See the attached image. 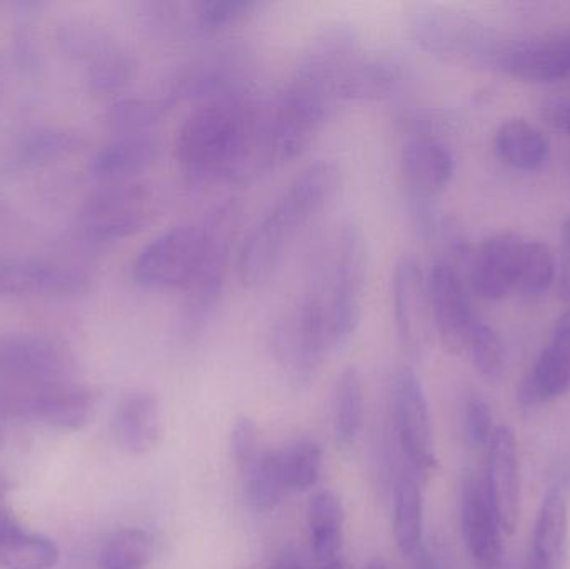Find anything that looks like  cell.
<instances>
[{"label":"cell","instance_id":"obj_1","mask_svg":"<svg viewBox=\"0 0 570 569\" xmlns=\"http://www.w3.org/2000/svg\"><path fill=\"white\" fill-rule=\"evenodd\" d=\"M174 154L196 184L249 183L269 173V104L250 90L199 104L177 129Z\"/></svg>","mask_w":570,"mask_h":569},{"label":"cell","instance_id":"obj_2","mask_svg":"<svg viewBox=\"0 0 570 569\" xmlns=\"http://www.w3.org/2000/svg\"><path fill=\"white\" fill-rule=\"evenodd\" d=\"M338 187L341 167L332 160L311 164L288 184L237 249V276L244 287L257 290L276 274L292 241L331 204Z\"/></svg>","mask_w":570,"mask_h":569},{"label":"cell","instance_id":"obj_3","mask_svg":"<svg viewBox=\"0 0 570 569\" xmlns=\"http://www.w3.org/2000/svg\"><path fill=\"white\" fill-rule=\"evenodd\" d=\"M199 223L204 234L203 257L184 287L186 294L180 306L179 336L184 343L199 340L219 310L234 244L243 223V204L234 197L220 200L200 217Z\"/></svg>","mask_w":570,"mask_h":569},{"label":"cell","instance_id":"obj_4","mask_svg":"<svg viewBox=\"0 0 570 569\" xmlns=\"http://www.w3.org/2000/svg\"><path fill=\"white\" fill-rule=\"evenodd\" d=\"M277 360L297 383H308L334 347L328 323L325 269L315 271L301 297L277 320L273 334Z\"/></svg>","mask_w":570,"mask_h":569},{"label":"cell","instance_id":"obj_5","mask_svg":"<svg viewBox=\"0 0 570 569\" xmlns=\"http://www.w3.org/2000/svg\"><path fill=\"white\" fill-rule=\"evenodd\" d=\"M164 207L159 187L142 180L100 186L83 200L79 233L92 246H110L142 233Z\"/></svg>","mask_w":570,"mask_h":569},{"label":"cell","instance_id":"obj_6","mask_svg":"<svg viewBox=\"0 0 570 569\" xmlns=\"http://www.w3.org/2000/svg\"><path fill=\"white\" fill-rule=\"evenodd\" d=\"M324 269L332 344L342 347L361 324L367 279V243L354 220L342 224Z\"/></svg>","mask_w":570,"mask_h":569},{"label":"cell","instance_id":"obj_7","mask_svg":"<svg viewBox=\"0 0 570 569\" xmlns=\"http://www.w3.org/2000/svg\"><path fill=\"white\" fill-rule=\"evenodd\" d=\"M253 56L239 43L214 47L180 66L164 99L170 107L184 100L207 102L250 90Z\"/></svg>","mask_w":570,"mask_h":569},{"label":"cell","instance_id":"obj_8","mask_svg":"<svg viewBox=\"0 0 570 569\" xmlns=\"http://www.w3.org/2000/svg\"><path fill=\"white\" fill-rule=\"evenodd\" d=\"M412 40L429 56L469 66H494L499 56L488 30L464 13L421 7L409 19Z\"/></svg>","mask_w":570,"mask_h":569},{"label":"cell","instance_id":"obj_9","mask_svg":"<svg viewBox=\"0 0 570 569\" xmlns=\"http://www.w3.org/2000/svg\"><path fill=\"white\" fill-rule=\"evenodd\" d=\"M57 42L67 56L86 63V79L94 94H116L132 80L136 63L112 32L92 20H67L57 30Z\"/></svg>","mask_w":570,"mask_h":569},{"label":"cell","instance_id":"obj_10","mask_svg":"<svg viewBox=\"0 0 570 569\" xmlns=\"http://www.w3.org/2000/svg\"><path fill=\"white\" fill-rule=\"evenodd\" d=\"M204 234L199 220L179 224L150 241L132 264V277L144 290H184L199 266Z\"/></svg>","mask_w":570,"mask_h":569},{"label":"cell","instance_id":"obj_11","mask_svg":"<svg viewBox=\"0 0 570 569\" xmlns=\"http://www.w3.org/2000/svg\"><path fill=\"white\" fill-rule=\"evenodd\" d=\"M391 408L409 470L414 471L419 480H428L438 470L434 431L424 387L412 367H399L392 376Z\"/></svg>","mask_w":570,"mask_h":569},{"label":"cell","instance_id":"obj_12","mask_svg":"<svg viewBox=\"0 0 570 569\" xmlns=\"http://www.w3.org/2000/svg\"><path fill=\"white\" fill-rule=\"evenodd\" d=\"M69 351L36 333L0 334V387L36 386L72 377Z\"/></svg>","mask_w":570,"mask_h":569},{"label":"cell","instance_id":"obj_13","mask_svg":"<svg viewBox=\"0 0 570 569\" xmlns=\"http://www.w3.org/2000/svg\"><path fill=\"white\" fill-rule=\"evenodd\" d=\"M401 170L409 213L438 209L439 197L454 179L455 157L438 134H404Z\"/></svg>","mask_w":570,"mask_h":569},{"label":"cell","instance_id":"obj_14","mask_svg":"<svg viewBox=\"0 0 570 569\" xmlns=\"http://www.w3.org/2000/svg\"><path fill=\"white\" fill-rule=\"evenodd\" d=\"M90 286V274L33 257L0 259V300H53L77 296Z\"/></svg>","mask_w":570,"mask_h":569},{"label":"cell","instance_id":"obj_15","mask_svg":"<svg viewBox=\"0 0 570 569\" xmlns=\"http://www.w3.org/2000/svg\"><path fill=\"white\" fill-rule=\"evenodd\" d=\"M432 324L451 353L464 354L469 334L479 320L461 269L444 259L432 264L428 274Z\"/></svg>","mask_w":570,"mask_h":569},{"label":"cell","instance_id":"obj_16","mask_svg":"<svg viewBox=\"0 0 570 569\" xmlns=\"http://www.w3.org/2000/svg\"><path fill=\"white\" fill-rule=\"evenodd\" d=\"M392 306L401 346L411 356H421L428 346L432 313L429 303L428 274L412 253H404L392 273Z\"/></svg>","mask_w":570,"mask_h":569},{"label":"cell","instance_id":"obj_17","mask_svg":"<svg viewBox=\"0 0 570 569\" xmlns=\"http://www.w3.org/2000/svg\"><path fill=\"white\" fill-rule=\"evenodd\" d=\"M484 487L502 533H514L521 513V471L511 428L499 426L489 444Z\"/></svg>","mask_w":570,"mask_h":569},{"label":"cell","instance_id":"obj_18","mask_svg":"<svg viewBox=\"0 0 570 569\" xmlns=\"http://www.w3.org/2000/svg\"><path fill=\"white\" fill-rule=\"evenodd\" d=\"M495 69L525 82H558L570 77V30L499 49Z\"/></svg>","mask_w":570,"mask_h":569},{"label":"cell","instance_id":"obj_19","mask_svg":"<svg viewBox=\"0 0 570 569\" xmlns=\"http://www.w3.org/2000/svg\"><path fill=\"white\" fill-rule=\"evenodd\" d=\"M462 533L478 569H505L502 528L489 501L484 481L468 477L462 484Z\"/></svg>","mask_w":570,"mask_h":569},{"label":"cell","instance_id":"obj_20","mask_svg":"<svg viewBox=\"0 0 570 569\" xmlns=\"http://www.w3.org/2000/svg\"><path fill=\"white\" fill-rule=\"evenodd\" d=\"M522 244L518 234L501 233L479 246L469 266V287L475 296L499 301L515 293Z\"/></svg>","mask_w":570,"mask_h":569},{"label":"cell","instance_id":"obj_21","mask_svg":"<svg viewBox=\"0 0 570 569\" xmlns=\"http://www.w3.org/2000/svg\"><path fill=\"white\" fill-rule=\"evenodd\" d=\"M159 140L153 134L117 136L90 163V176L100 186L136 183L159 157Z\"/></svg>","mask_w":570,"mask_h":569},{"label":"cell","instance_id":"obj_22","mask_svg":"<svg viewBox=\"0 0 570 569\" xmlns=\"http://www.w3.org/2000/svg\"><path fill=\"white\" fill-rule=\"evenodd\" d=\"M404 82V63L397 57L389 53H361L338 82V100H387L402 89Z\"/></svg>","mask_w":570,"mask_h":569},{"label":"cell","instance_id":"obj_23","mask_svg":"<svg viewBox=\"0 0 570 569\" xmlns=\"http://www.w3.org/2000/svg\"><path fill=\"white\" fill-rule=\"evenodd\" d=\"M114 434L126 453L142 457L163 438V411L156 394L134 391L124 396L114 416Z\"/></svg>","mask_w":570,"mask_h":569},{"label":"cell","instance_id":"obj_24","mask_svg":"<svg viewBox=\"0 0 570 569\" xmlns=\"http://www.w3.org/2000/svg\"><path fill=\"white\" fill-rule=\"evenodd\" d=\"M568 543V503L561 491L551 490L539 508L524 569H564Z\"/></svg>","mask_w":570,"mask_h":569},{"label":"cell","instance_id":"obj_25","mask_svg":"<svg viewBox=\"0 0 570 569\" xmlns=\"http://www.w3.org/2000/svg\"><path fill=\"white\" fill-rule=\"evenodd\" d=\"M529 371L539 396L554 401L570 391V307L556 321L551 340Z\"/></svg>","mask_w":570,"mask_h":569},{"label":"cell","instance_id":"obj_26","mask_svg":"<svg viewBox=\"0 0 570 569\" xmlns=\"http://www.w3.org/2000/svg\"><path fill=\"white\" fill-rule=\"evenodd\" d=\"M494 149L502 163L522 173H538L551 157L548 136L524 119L502 124L495 133Z\"/></svg>","mask_w":570,"mask_h":569},{"label":"cell","instance_id":"obj_27","mask_svg":"<svg viewBox=\"0 0 570 569\" xmlns=\"http://www.w3.org/2000/svg\"><path fill=\"white\" fill-rule=\"evenodd\" d=\"M307 533L318 567L338 560L344 545V507L332 491L315 493L307 507Z\"/></svg>","mask_w":570,"mask_h":569},{"label":"cell","instance_id":"obj_28","mask_svg":"<svg viewBox=\"0 0 570 569\" xmlns=\"http://www.w3.org/2000/svg\"><path fill=\"white\" fill-rule=\"evenodd\" d=\"M395 545L404 557H415L424 538V497L421 480L407 470L399 477L394 491Z\"/></svg>","mask_w":570,"mask_h":569},{"label":"cell","instance_id":"obj_29","mask_svg":"<svg viewBox=\"0 0 570 569\" xmlns=\"http://www.w3.org/2000/svg\"><path fill=\"white\" fill-rule=\"evenodd\" d=\"M364 424V386L361 371L348 366L338 374L334 390V433L341 447H351Z\"/></svg>","mask_w":570,"mask_h":569},{"label":"cell","instance_id":"obj_30","mask_svg":"<svg viewBox=\"0 0 570 569\" xmlns=\"http://www.w3.org/2000/svg\"><path fill=\"white\" fill-rule=\"evenodd\" d=\"M277 471L287 494L307 491L321 478L324 453L321 444L312 440L295 441L283 450L274 451Z\"/></svg>","mask_w":570,"mask_h":569},{"label":"cell","instance_id":"obj_31","mask_svg":"<svg viewBox=\"0 0 570 569\" xmlns=\"http://www.w3.org/2000/svg\"><path fill=\"white\" fill-rule=\"evenodd\" d=\"M59 561V548L42 534L23 533L10 528L0 537V567L6 569H52Z\"/></svg>","mask_w":570,"mask_h":569},{"label":"cell","instance_id":"obj_32","mask_svg":"<svg viewBox=\"0 0 570 569\" xmlns=\"http://www.w3.org/2000/svg\"><path fill=\"white\" fill-rule=\"evenodd\" d=\"M169 104L164 97L160 99H147V97H122L107 107V127L117 136H130V134H153V129L163 122Z\"/></svg>","mask_w":570,"mask_h":569},{"label":"cell","instance_id":"obj_33","mask_svg":"<svg viewBox=\"0 0 570 569\" xmlns=\"http://www.w3.org/2000/svg\"><path fill=\"white\" fill-rule=\"evenodd\" d=\"M144 29L160 40L199 37L194 2H146L139 6Z\"/></svg>","mask_w":570,"mask_h":569},{"label":"cell","instance_id":"obj_34","mask_svg":"<svg viewBox=\"0 0 570 569\" xmlns=\"http://www.w3.org/2000/svg\"><path fill=\"white\" fill-rule=\"evenodd\" d=\"M244 497L253 510L259 513L276 510L283 503L287 491L284 490L277 471L274 451L261 454L243 473Z\"/></svg>","mask_w":570,"mask_h":569},{"label":"cell","instance_id":"obj_35","mask_svg":"<svg viewBox=\"0 0 570 569\" xmlns=\"http://www.w3.org/2000/svg\"><path fill=\"white\" fill-rule=\"evenodd\" d=\"M154 541L147 531L124 528L107 538L100 550L102 569H147L153 560Z\"/></svg>","mask_w":570,"mask_h":569},{"label":"cell","instance_id":"obj_36","mask_svg":"<svg viewBox=\"0 0 570 569\" xmlns=\"http://www.w3.org/2000/svg\"><path fill=\"white\" fill-rule=\"evenodd\" d=\"M558 279V266L551 251L541 241H525L519 261L515 293L538 297L548 293Z\"/></svg>","mask_w":570,"mask_h":569},{"label":"cell","instance_id":"obj_37","mask_svg":"<svg viewBox=\"0 0 570 569\" xmlns=\"http://www.w3.org/2000/svg\"><path fill=\"white\" fill-rule=\"evenodd\" d=\"M261 3L253 0H200L194 2L197 36L209 37L224 32L254 16Z\"/></svg>","mask_w":570,"mask_h":569},{"label":"cell","instance_id":"obj_38","mask_svg":"<svg viewBox=\"0 0 570 569\" xmlns=\"http://www.w3.org/2000/svg\"><path fill=\"white\" fill-rule=\"evenodd\" d=\"M478 373L488 380H498L504 370V346L499 334L482 320L475 321L469 334L465 353Z\"/></svg>","mask_w":570,"mask_h":569},{"label":"cell","instance_id":"obj_39","mask_svg":"<svg viewBox=\"0 0 570 569\" xmlns=\"http://www.w3.org/2000/svg\"><path fill=\"white\" fill-rule=\"evenodd\" d=\"M83 139L77 134L59 129L36 130L20 144L17 160L22 164L42 163L63 154L76 153L82 147Z\"/></svg>","mask_w":570,"mask_h":569},{"label":"cell","instance_id":"obj_40","mask_svg":"<svg viewBox=\"0 0 570 569\" xmlns=\"http://www.w3.org/2000/svg\"><path fill=\"white\" fill-rule=\"evenodd\" d=\"M498 428L492 420L491 406L484 398L471 394L465 401V434L475 450H488Z\"/></svg>","mask_w":570,"mask_h":569},{"label":"cell","instance_id":"obj_41","mask_svg":"<svg viewBox=\"0 0 570 569\" xmlns=\"http://www.w3.org/2000/svg\"><path fill=\"white\" fill-rule=\"evenodd\" d=\"M230 450L240 473L261 457L259 433H257L256 423L249 418H239L234 423L230 431Z\"/></svg>","mask_w":570,"mask_h":569},{"label":"cell","instance_id":"obj_42","mask_svg":"<svg viewBox=\"0 0 570 569\" xmlns=\"http://www.w3.org/2000/svg\"><path fill=\"white\" fill-rule=\"evenodd\" d=\"M558 293L564 303H570V214L562 226V256L558 269Z\"/></svg>","mask_w":570,"mask_h":569},{"label":"cell","instance_id":"obj_43","mask_svg":"<svg viewBox=\"0 0 570 569\" xmlns=\"http://www.w3.org/2000/svg\"><path fill=\"white\" fill-rule=\"evenodd\" d=\"M542 119L559 133L570 137V100H551L542 107Z\"/></svg>","mask_w":570,"mask_h":569},{"label":"cell","instance_id":"obj_44","mask_svg":"<svg viewBox=\"0 0 570 569\" xmlns=\"http://www.w3.org/2000/svg\"><path fill=\"white\" fill-rule=\"evenodd\" d=\"M3 488H6V484H3V481L0 480V537H2L3 533H7L10 528L16 527V524H13L12 518L9 517V511H7L6 503H3Z\"/></svg>","mask_w":570,"mask_h":569},{"label":"cell","instance_id":"obj_45","mask_svg":"<svg viewBox=\"0 0 570 569\" xmlns=\"http://www.w3.org/2000/svg\"><path fill=\"white\" fill-rule=\"evenodd\" d=\"M269 569H302L297 558L292 553H285L283 557L277 558Z\"/></svg>","mask_w":570,"mask_h":569},{"label":"cell","instance_id":"obj_46","mask_svg":"<svg viewBox=\"0 0 570 569\" xmlns=\"http://www.w3.org/2000/svg\"><path fill=\"white\" fill-rule=\"evenodd\" d=\"M6 59H3L2 53H0V96L3 94V89H6V80H7V73H6Z\"/></svg>","mask_w":570,"mask_h":569},{"label":"cell","instance_id":"obj_47","mask_svg":"<svg viewBox=\"0 0 570 569\" xmlns=\"http://www.w3.org/2000/svg\"><path fill=\"white\" fill-rule=\"evenodd\" d=\"M318 569H345L344 561H342V558H338V560L328 561V563L321 565Z\"/></svg>","mask_w":570,"mask_h":569},{"label":"cell","instance_id":"obj_48","mask_svg":"<svg viewBox=\"0 0 570 569\" xmlns=\"http://www.w3.org/2000/svg\"><path fill=\"white\" fill-rule=\"evenodd\" d=\"M365 569H387V567H385V563L382 560H372Z\"/></svg>","mask_w":570,"mask_h":569},{"label":"cell","instance_id":"obj_49","mask_svg":"<svg viewBox=\"0 0 570 569\" xmlns=\"http://www.w3.org/2000/svg\"><path fill=\"white\" fill-rule=\"evenodd\" d=\"M3 444H6V434L0 430V450H2Z\"/></svg>","mask_w":570,"mask_h":569},{"label":"cell","instance_id":"obj_50","mask_svg":"<svg viewBox=\"0 0 570 569\" xmlns=\"http://www.w3.org/2000/svg\"><path fill=\"white\" fill-rule=\"evenodd\" d=\"M421 569H434V568L429 567V565H428V567H422Z\"/></svg>","mask_w":570,"mask_h":569}]
</instances>
